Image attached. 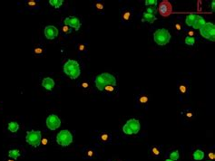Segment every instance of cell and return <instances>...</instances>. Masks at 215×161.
<instances>
[{
  "label": "cell",
  "mask_w": 215,
  "mask_h": 161,
  "mask_svg": "<svg viewBox=\"0 0 215 161\" xmlns=\"http://www.w3.org/2000/svg\"><path fill=\"white\" fill-rule=\"evenodd\" d=\"M95 83L96 85V88L99 91H103L104 87L108 85H116V78L113 75L107 72H103L100 75H98L95 79Z\"/></svg>",
  "instance_id": "1"
},
{
  "label": "cell",
  "mask_w": 215,
  "mask_h": 161,
  "mask_svg": "<svg viewBox=\"0 0 215 161\" xmlns=\"http://www.w3.org/2000/svg\"><path fill=\"white\" fill-rule=\"evenodd\" d=\"M26 5L30 7H37V1H34V0H29V1H26Z\"/></svg>",
  "instance_id": "33"
},
{
  "label": "cell",
  "mask_w": 215,
  "mask_h": 161,
  "mask_svg": "<svg viewBox=\"0 0 215 161\" xmlns=\"http://www.w3.org/2000/svg\"><path fill=\"white\" fill-rule=\"evenodd\" d=\"M7 161H16V160L15 159H8Z\"/></svg>",
  "instance_id": "43"
},
{
  "label": "cell",
  "mask_w": 215,
  "mask_h": 161,
  "mask_svg": "<svg viewBox=\"0 0 215 161\" xmlns=\"http://www.w3.org/2000/svg\"><path fill=\"white\" fill-rule=\"evenodd\" d=\"M153 39L158 45H165L170 42L171 34L165 28H161L154 32Z\"/></svg>",
  "instance_id": "3"
},
{
  "label": "cell",
  "mask_w": 215,
  "mask_h": 161,
  "mask_svg": "<svg viewBox=\"0 0 215 161\" xmlns=\"http://www.w3.org/2000/svg\"><path fill=\"white\" fill-rule=\"evenodd\" d=\"M165 161H173V160H172V159H166Z\"/></svg>",
  "instance_id": "44"
},
{
  "label": "cell",
  "mask_w": 215,
  "mask_h": 161,
  "mask_svg": "<svg viewBox=\"0 0 215 161\" xmlns=\"http://www.w3.org/2000/svg\"><path fill=\"white\" fill-rule=\"evenodd\" d=\"M179 157H180V154H179V151H178V150L172 151V152L170 154V159H172V160H173V161L178 160Z\"/></svg>",
  "instance_id": "24"
},
{
  "label": "cell",
  "mask_w": 215,
  "mask_h": 161,
  "mask_svg": "<svg viewBox=\"0 0 215 161\" xmlns=\"http://www.w3.org/2000/svg\"><path fill=\"white\" fill-rule=\"evenodd\" d=\"M208 156H209V158H210L212 160H213V159L215 158V155H214V153H212V152H210V153H209Z\"/></svg>",
  "instance_id": "40"
},
{
  "label": "cell",
  "mask_w": 215,
  "mask_h": 161,
  "mask_svg": "<svg viewBox=\"0 0 215 161\" xmlns=\"http://www.w3.org/2000/svg\"><path fill=\"white\" fill-rule=\"evenodd\" d=\"M148 96L146 95H141L139 96L138 98V102L141 103V104H144V103H147L148 102Z\"/></svg>",
  "instance_id": "25"
},
{
  "label": "cell",
  "mask_w": 215,
  "mask_h": 161,
  "mask_svg": "<svg viewBox=\"0 0 215 161\" xmlns=\"http://www.w3.org/2000/svg\"><path fill=\"white\" fill-rule=\"evenodd\" d=\"M209 161H211V160H209Z\"/></svg>",
  "instance_id": "45"
},
{
  "label": "cell",
  "mask_w": 215,
  "mask_h": 161,
  "mask_svg": "<svg viewBox=\"0 0 215 161\" xmlns=\"http://www.w3.org/2000/svg\"><path fill=\"white\" fill-rule=\"evenodd\" d=\"M62 32L65 34H70L72 32V28H70L69 26L67 25H64L62 27Z\"/></svg>",
  "instance_id": "28"
},
{
  "label": "cell",
  "mask_w": 215,
  "mask_h": 161,
  "mask_svg": "<svg viewBox=\"0 0 215 161\" xmlns=\"http://www.w3.org/2000/svg\"><path fill=\"white\" fill-rule=\"evenodd\" d=\"M151 153H152L153 156L158 157L161 154V149L157 146H153V148H151Z\"/></svg>",
  "instance_id": "23"
},
{
  "label": "cell",
  "mask_w": 215,
  "mask_h": 161,
  "mask_svg": "<svg viewBox=\"0 0 215 161\" xmlns=\"http://www.w3.org/2000/svg\"><path fill=\"white\" fill-rule=\"evenodd\" d=\"M132 17H133V10L132 9H126L122 12L121 15V20L122 23L124 25H129L132 22Z\"/></svg>",
  "instance_id": "13"
},
{
  "label": "cell",
  "mask_w": 215,
  "mask_h": 161,
  "mask_svg": "<svg viewBox=\"0 0 215 161\" xmlns=\"http://www.w3.org/2000/svg\"><path fill=\"white\" fill-rule=\"evenodd\" d=\"M94 7L97 10V11H102L103 9V4L101 2H97L94 5Z\"/></svg>",
  "instance_id": "27"
},
{
  "label": "cell",
  "mask_w": 215,
  "mask_h": 161,
  "mask_svg": "<svg viewBox=\"0 0 215 161\" xmlns=\"http://www.w3.org/2000/svg\"><path fill=\"white\" fill-rule=\"evenodd\" d=\"M58 29L54 25H47L45 27V36L48 40H54L58 36Z\"/></svg>",
  "instance_id": "11"
},
{
  "label": "cell",
  "mask_w": 215,
  "mask_h": 161,
  "mask_svg": "<svg viewBox=\"0 0 215 161\" xmlns=\"http://www.w3.org/2000/svg\"><path fill=\"white\" fill-rule=\"evenodd\" d=\"M81 86L84 88V89H87L89 87V83H83L82 84H81Z\"/></svg>",
  "instance_id": "39"
},
{
  "label": "cell",
  "mask_w": 215,
  "mask_h": 161,
  "mask_svg": "<svg viewBox=\"0 0 215 161\" xmlns=\"http://www.w3.org/2000/svg\"><path fill=\"white\" fill-rule=\"evenodd\" d=\"M156 12V9L154 7H148L146 9V13H149V14H152V15H154V13Z\"/></svg>",
  "instance_id": "35"
},
{
  "label": "cell",
  "mask_w": 215,
  "mask_h": 161,
  "mask_svg": "<svg viewBox=\"0 0 215 161\" xmlns=\"http://www.w3.org/2000/svg\"><path fill=\"white\" fill-rule=\"evenodd\" d=\"M197 15L195 14H190L186 16V19H185V24H186L187 26H193V23L196 19Z\"/></svg>",
  "instance_id": "17"
},
{
  "label": "cell",
  "mask_w": 215,
  "mask_h": 161,
  "mask_svg": "<svg viewBox=\"0 0 215 161\" xmlns=\"http://www.w3.org/2000/svg\"><path fill=\"white\" fill-rule=\"evenodd\" d=\"M157 5V0H146L145 1V5Z\"/></svg>",
  "instance_id": "32"
},
{
  "label": "cell",
  "mask_w": 215,
  "mask_h": 161,
  "mask_svg": "<svg viewBox=\"0 0 215 161\" xmlns=\"http://www.w3.org/2000/svg\"><path fill=\"white\" fill-rule=\"evenodd\" d=\"M46 126L50 130H55L61 126V119L55 114H51L46 118Z\"/></svg>",
  "instance_id": "7"
},
{
  "label": "cell",
  "mask_w": 215,
  "mask_h": 161,
  "mask_svg": "<svg viewBox=\"0 0 215 161\" xmlns=\"http://www.w3.org/2000/svg\"><path fill=\"white\" fill-rule=\"evenodd\" d=\"M188 34L190 36V37H193V36H194V32H193V31H189V32H188Z\"/></svg>",
  "instance_id": "41"
},
{
  "label": "cell",
  "mask_w": 215,
  "mask_h": 161,
  "mask_svg": "<svg viewBox=\"0 0 215 161\" xmlns=\"http://www.w3.org/2000/svg\"><path fill=\"white\" fill-rule=\"evenodd\" d=\"M64 24L65 25H67L70 28H74L76 31H78L80 29V26H81V21L78 17L76 16H68L64 20Z\"/></svg>",
  "instance_id": "9"
},
{
  "label": "cell",
  "mask_w": 215,
  "mask_h": 161,
  "mask_svg": "<svg viewBox=\"0 0 215 161\" xmlns=\"http://www.w3.org/2000/svg\"><path fill=\"white\" fill-rule=\"evenodd\" d=\"M86 154H87V157H88V158H92V157H94L95 155V151H93V150H88L86 152Z\"/></svg>",
  "instance_id": "36"
},
{
  "label": "cell",
  "mask_w": 215,
  "mask_h": 161,
  "mask_svg": "<svg viewBox=\"0 0 215 161\" xmlns=\"http://www.w3.org/2000/svg\"><path fill=\"white\" fill-rule=\"evenodd\" d=\"M125 125L132 130L133 134H137L138 132L140 131V129H141L140 121L136 119H131L129 120H127Z\"/></svg>",
  "instance_id": "12"
},
{
  "label": "cell",
  "mask_w": 215,
  "mask_h": 161,
  "mask_svg": "<svg viewBox=\"0 0 215 161\" xmlns=\"http://www.w3.org/2000/svg\"><path fill=\"white\" fill-rule=\"evenodd\" d=\"M55 80L52 79V78H50V77H45L42 80V86H43L45 89L47 90V91L53 90V88L55 87Z\"/></svg>",
  "instance_id": "14"
},
{
  "label": "cell",
  "mask_w": 215,
  "mask_h": 161,
  "mask_svg": "<svg viewBox=\"0 0 215 161\" xmlns=\"http://www.w3.org/2000/svg\"><path fill=\"white\" fill-rule=\"evenodd\" d=\"M99 139H100V140H102L103 142L106 143V142L111 141V140H112V135H111V134H109V133H103V134H101V135L99 136Z\"/></svg>",
  "instance_id": "21"
},
{
  "label": "cell",
  "mask_w": 215,
  "mask_h": 161,
  "mask_svg": "<svg viewBox=\"0 0 215 161\" xmlns=\"http://www.w3.org/2000/svg\"><path fill=\"white\" fill-rule=\"evenodd\" d=\"M34 54H37V55H40V54H44V49L42 47H36L34 49Z\"/></svg>",
  "instance_id": "29"
},
{
  "label": "cell",
  "mask_w": 215,
  "mask_h": 161,
  "mask_svg": "<svg viewBox=\"0 0 215 161\" xmlns=\"http://www.w3.org/2000/svg\"><path fill=\"white\" fill-rule=\"evenodd\" d=\"M200 33L202 37L209 41H215V25L212 23H205V25L200 29Z\"/></svg>",
  "instance_id": "6"
},
{
  "label": "cell",
  "mask_w": 215,
  "mask_h": 161,
  "mask_svg": "<svg viewBox=\"0 0 215 161\" xmlns=\"http://www.w3.org/2000/svg\"><path fill=\"white\" fill-rule=\"evenodd\" d=\"M123 132L124 134H126V135H133V132H132V130L127 127L126 125H124V127H123Z\"/></svg>",
  "instance_id": "30"
},
{
  "label": "cell",
  "mask_w": 215,
  "mask_h": 161,
  "mask_svg": "<svg viewBox=\"0 0 215 161\" xmlns=\"http://www.w3.org/2000/svg\"><path fill=\"white\" fill-rule=\"evenodd\" d=\"M114 90H115V86L113 85H108L103 89V91H106L107 93H113V91H114Z\"/></svg>",
  "instance_id": "31"
},
{
  "label": "cell",
  "mask_w": 215,
  "mask_h": 161,
  "mask_svg": "<svg viewBox=\"0 0 215 161\" xmlns=\"http://www.w3.org/2000/svg\"><path fill=\"white\" fill-rule=\"evenodd\" d=\"M158 12L162 17H168L172 12V7L171 3L166 0L162 1L158 7Z\"/></svg>",
  "instance_id": "8"
},
{
  "label": "cell",
  "mask_w": 215,
  "mask_h": 161,
  "mask_svg": "<svg viewBox=\"0 0 215 161\" xmlns=\"http://www.w3.org/2000/svg\"><path fill=\"white\" fill-rule=\"evenodd\" d=\"M204 156H205L204 152H203L202 150H201V149H196V150L193 152V158L196 161L202 160L203 158H204Z\"/></svg>",
  "instance_id": "19"
},
{
  "label": "cell",
  "mask_w": 215,
  "mask_h": 161,
  "mask_svg": "<svg viewBox=\"0 0 215 161\" xmlns=\"http://www.w3.org/2000/svg\"><path fill=\"white\" fill-rule=\"evenodd\" d=\"M55 140L58 145L62 147H68L73 142V135L68 129H63L56 135Z\"/></svg>",
  "instance_id": "4"
},
{
  "label": "cell",
  "mask_w": 215,
  "mask_h": 161,
  "mask_svg": "<svg viewBox=\"0 0 215 161\" xmlns=\"http://www.w3.org/2000/svg\"><path fill=\"white\" fill-rule=\"evenodd\" d=\"M7 129L10 132H12V133H16V132H17V130L19 129V124L16 122V121H11L8 123V126H7Z\"/></svg>",
  "instance_id": "18"
},
{
  "label": "cell",
  "mask_w": 215,
  "mask_h": 161,
  "mask_svg": "<svg viewBox=\"0 0 215 161\" xmlns=\"http://www.w3.org/2000/svg\"><path fill=\"white\" fill-rule=\"evenodd\" d=\"M214 8H215V2L212 1V11H214Z\"/></svg>",
  "instance_id": "42"
},
{
  "label": "cell",
  "mask_w": 215,
  "mask_h": 161,
  "mask_svg": "<svg viewBox=\"0 0 215 161\" xmlns=\"http://www.w3.org/2000/svg\"><path fill=\"white\" fill-rule=\"evenodd\" d=\"M205 20H204V18H203L202 16H200V15H197L196 16V19H195V21H194V23H193V29H201V28L205 25Z\"/></svg>",
  "instance_id": "15"
},
{
  "label": "cell",
  "mask_w": 215,
  "mask_h": 161,
  "mask_svg": "<svg viewBox=\"0 0 215 161\" xmlns=\"http://www.w3.org/2000/svg\"><path fill=\"white\" fill-rule=\"evenodd\" d=\"M64 72L73 80L77 79L81 74L80 65L78 62L75 60H68L64 64Z\"/></svg>",
  "instance_id": "2"
},
{
  "label": "cell",
  "mask_w": 215,
  "mask_h": 161,
  "mask_svg": "<svg viewBox=\"0 0 215 161\" xmlns=\"http://www.w3.org/2000/svg\"><path fill=\"white\" fill-rule=\"evenodd\" d=\"M77 49H78L79 52H84V51H85V50H86V44H78Z\"/></svg>",
  "instance_id": "34"
},
{
  "label": "cell",
  "mask_w": 215,
  "mask_h": 161,
  "mask_svg": "<svg viewBox=\"0 0 215 161\" xmlns=\"http://www.w3.org/2000/svg\"><path fill=\"white\" fill-rule=\"evenodd\" d=\"M194 43H195V39L193 37L187 36L186 38H185V44H186L187 45H193Z\"/></svg>",
  "instance_id": "26"
},
{
  "label": "cell",
  "mask_w": 215,
  "mask_h": 161,
  "mask_svg": "<svg viewBox=\"0 0 215 161\" xmlns=\"http://www.w3.org/2000/svg\"><path fill=\"white\" fill-rule=\"evenodd\" d=\"M63 2H64L63 0H50L49 4H50V5H52V7H54L55 8L58 9L63 5Z\"/></svg>",
  "instance_id": "22"
},
{
  "label": "cell",
  "mask_w": 215,
  "mask_h": 161,
  "mask_svg": "<svg viewBox=\"0 0 215 161\" xmlns=\"http://www.w3.org/2000/svg\"><path fill=\"white\" fill-rule=\"evenodd\" d=\"M47 143H48V140H47V139H45V138H44V139L41 140V144L42 145L45 146V145H47Z\"/></svg>",
  "instance_id": "37"
},
{
  "label": "cell",
  "mask_w": 215,
  "mask_h": 161,
  "mask_svg": "<svg viewBox=\"0 0 215 161\" xmlns=\"http://www.w3.org/2000/svg\"><path fill=\"white\" fill-rule=\"evenodd\" d=\"M174 27H175V29H176L177 31H181V30H182V25H181V24H176Z\"/></svg>",
  "instance_id": "38"
},
{
  "label": "cell",
  "mask_w": 215,
  "mask_h": 161,
  "mask_svg": "<svg viewBox=\"0 0 215 161\" xmlns=\"http://www.w3.org/2000/svg\"><path fill=\"white\" fill-rule=\"evenodd\" d=\"M20 150L19 149H11V150L8 151V157L11 158L12 159H16L20 157Z\"/></svg>",
  "instance_id": "20"
},
{
  "label": "cell",
  "mask_w": 215,
  "mask_h": 161,
  "mask_svg": "<svg viewBox=\"0 0 215 161\" xmlns=\"http://www.w3.org/2000/svg\"><path fill=\"white\" fill-rule=\"evenodd\" d=\"M156 20H157V18H156V16L154 15L149 14V13H143V19H142L143 22H148L150 24H153Z\"/></svg>",
  "instance_id": "16"
},
{
  "label": "cell",
  "mask_w": 215,
  "mask_h": 161,
  "mask_svg": "<svg viewBox=\"0 0 215 161\" xmlns=\"http://www.w3.org/2000/svg\"><path fill=\"white\" fill-rule=\"evenodd\" d=\"M178 91L181 95L182 100H187L189 97V83L187 80L180 83L178 85Z\"/></svg>",
  "instance_id": "10"
},
{
  "label": "cell",
  "mask_w": 215,
  "mask_h": 161,
  "mask_svg": "<svg viewBox=\"0 0 215 161\" xmlns=\"http://www.w3.org/2000/svg\"><path fill=\"white\" fill-rule=\"evenodd\" d=\"M42 134L40 130H30L27 131L26 136V141L29 145H31L34 148H37L41 144Z\"/></svg>",
  "instance_id": "5"
}]
</instances>
